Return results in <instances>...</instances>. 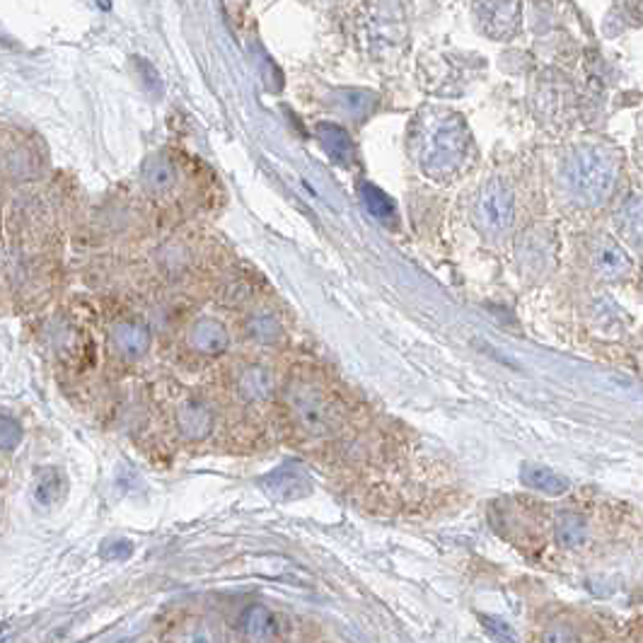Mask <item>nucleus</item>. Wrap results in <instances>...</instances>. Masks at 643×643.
Masks as SVG:
<instances>
[{
	"mask_svg": "<svg viewBox=\"0 0 643 643\" xmlns=\"http://www.w3.org/2000/svg\"><path fill=\"white\" fill-rule=\"evenodd\" d=\"M187 348L203 358H216L230 348V332L213 318H199L187 332Z\"/></svg>",
	"mask_w": 643,
	"mask_h": 643,
	"instance_id": "6e6552de",
	"label": "nucleus"
},
{
	"mask_svg": "<svg viewBox=\"0 0 643 643\" xmlns=\"http://www.w3.org/2000/svg\"><path fill=\"white\" fill-rule=\"evenodd\" d=\"M245 332H247V336L254 338L257 344H276L278 338L284 336V326H281V322L276 320V314L259 310L247 318Z\"/></svg>",
	"mask_w": 643,
	"mask_h": 643,
	"instance_id": "f3484780",
	"label": "nucleus"
},
{
	"mask_svg": "<svg viewBox=\"0 0 643 643\" xmlns=\"http://www.w3.org/2000/svg\"><path fill=\"white\" fill-rule=\"evenodd\" d=\"M61 493H63L61 474L53 467L39 469L37 479H34V501H37L41 508H51L61 501Z\"/></svg>",
	"mask_w": 643,
	"mask_h": 643,
	"instance_id": "a211bd4d",
	"label": "nucleus"
},
{
	"mask_svg": "<svg viewBox=\"0 0 643 643\" xmlns=\"http://www.w3.org/2000/svg\"><path fill=\"white\" fill-rule=\"evenodd\" d=\"M177 165L167 153L151 155L141 169L143 189L153 197H169L177 187Z\"/></svg>",
	"mask_w": 643,
	"mask_h": 643,
	"instance_id": "9d476101",
	"label": "nucleus"
},
{
	"mask_svg": "<svg viewBox=\"0 0 643 643\" xmlns=\"http://www.w3.org/2000/svg\"><path fill=\"white\" fill-rule=\"evenodd\" d=\"M240 631L247 643H271L278 634L276 615L264 605L245 607L240 615Z\"/></svg>",
	"mask_w": 643,
	"mask_h": 643,
	"instance_id": "9b49d317",
	"label": "nucleus"
},
{
	"mask_svg": "<svg viewBox=\"0 0 643 643\" xmlns=\"http://www.w3.org/2000/svg\"><path fill=\"white\" fill-rule=\"evenodd\" d=\"M479 622L481 627L489 631V636L496 643H517V634L513 631V627L503 622L501 617H493V615H479Z\"/></svg>",
	"mask_w": 643,
	"mask_h": 643,
	"instance_id": "412c9836",
	"label": "nucleus"
},
{
	"mask_svg": "<svg viewBox=\"0 0 643 643\" xmlns=\"http://www.w3.org/2000/svg\"><path fill=\"white\" fill-rule=\"evenodd\" d=\"M133 555V545L127 539H115V541H107L105 547H102V557L105 559H115V561H123Z\"/></svg>",
	"mask_w": 643,
	"mask_h": 643,
	"instance_id": "5701e85b",
	"label": "nucleus"
},
{
	"mask_svg": "<svg viewBox=\"0 0 643 643\" xmlns=\"http://www.w3.org/2000/svg\"><path fill=\"white\" fill-rule=\"evenodd\" d=\"M416 155L426 177H455L469 155V129L465 119L448 109H428L416 131Z\"/></svg>",
	"mask_w": 643,
	"mask_h": 643,
	"instance_id": "f257e3e1",
	"label": "nucleus"
},
{
	"mask_svg": "<svg viewBox=\"0 0 643 643\" xmlns=\"http://www.w3.org/2000/svg\"><path fill=\"white\" fill-rule=\"evenodd\" d=\"M541 643H579V636L569 624H555L545 631Z\"/></svg>",
	"mask_w": 643,
	"mask_h": 643,
	"instance_id": "b1692460",
	"label": "nucleus"
},
{
	"mask_svg": "<svg viewBox=\"0 0 643 643\" xmlns=\"http://www.w3.org/2000/svg\"><path fill=\"white\" fill-rule=\"evenodd\" d=\"M617 228L629 245L643 250V194L631 197L622 203V209L617 213Z\"/></svg>",
	"mask_w": 643,
	"mask_h": 643,
	"instance_id": "4468645a",
	"label": "nucleus"
},
{
	"mask_svg": "<svg viewBox=\"0 0 643 643\" xmlns=\"http://www.w3.org/2000/svg\"><path fill=\"white\" fill-rule=\"evenodd\" d=\"M233 390L247 404H262L274 392V376L264 366H245L235 372Z\"/></svg>",
	"mask_w": 643,
	"mask_h": 643,
	"instance_id": "1a4fd4ad",
	"label": "nucleus"
},
{
	"mask_svg": "<svg viewBox=\"0 0 643 643\" xmlns=\"http://www.w3.org/2000/svg\"><path fill=\"white\" fill-rule=\"evenodd\" d=\"M20 438H22V431L17 421L10 419V416H0V450L17 448Z\"/></svg>",
	"mask_w": 643,
	"mask_h": 643,
	"instance_id": "4be33fe9",
	"label": "nucleus"
},
{
	"mask_svg": "<svg viewBox=\"0 0 643 643\" xmlns=\"http://www.w3.org/2000/svg\"><path fill=\"white\" fill-rule=\"evenodd\" d=\"M619 160L615 153H609L603 145H588L571 155L567 165V182L571 194L585 206L603 203L617 184Z\"/></svg>",
	"mask_w": 643,
	"mask_h": 643,
	"instance_id": "f03ea898",
	"label": "nucleus"
},
{
	"mask_svg": "<svg viewBox=\"0 0 643 643\" xmlns=\"http://www.w3.org/2000/svg\"><path fill=\"white\" fill-rule=\"evenodd\" d=\"M172 643H225L221 627L206 617H194L175 631Z\"/></svg>",
	"mask_w": 643,
	"mask_h": 643,
	"instance_id": "2eb2a0df",
	"label": "nucleus"
},
{
	"mask_svg": "<svg viewBox=\"0 0 643 643\" xmlns=\"http://www.w3.org/2000/svg\"><path fill=\"white\" fill-rule=\"evenodd\" d=\"M585 537H588V525H585L583 515L561 513L557 517V541L561 547H569V549L581 547Z\"/></svg>",
	"mask_w": 643,
	"mask_h": 643,
	"instance_id": "6ab92c4d",
	"label": "nucleus"
},
{
	"mask_svg": "<svg viewBox=\"0 0 643 643\" xmlns=\"http://www.w3.org/2000/svg\"><path fill=\"white\" fill-rule=\"evenodd\" d=\"M360 194H364L366 209L376 218L390 221L394 216V203H392V199L385 194V191L378 189L376 184H364V189H360Z\"/></svg>",
	"mask_w": 643,
	"mask_h": 643,
	"instance_id": "aec40b11",
	"label": "nucleus"
},
{
	"mask_svg": "<svg viewBox=\"0 0 643 643\" xmlns=\"http://www.w3.org/2000/svg\"><path fill=\"white\" fill-rule=\"evenodd\" d=\"M264 487L269 496H274L276 501H300L305 496H310L312 481L310 474L298 462H288V465H281L264 479Z\"/></svg>",
	"mask_w": 643,
	"mask_h": 643,
	"instance_id": "0eeeda50",
	"label": "nucleus"
},
{
	"mask_svg": "<svg viewBox=\"0 0 643 643\" xmlns=\"http://www.w3.org/2000/svg\"><path fill=\"white\" fill-rule=\"evenodd\" d=\"M477 221L487 233L501 235L513 223V194L501 179H491V182L481 189L477 199Z\"/></svg>",
	"mask_w": 643,
	"mask_h": 643,
	"instance_id": "20e7f679",
	"label": "nucleus"
},
{
	"mask_svg": "<svg viewBox=\"0 0 643 643\" xmlns=\"http://www.w3.org/2000/svg\"><path fill=\"white\" fill-rule=\"evenodd\" d=\"M593 269L595 274L605 278V281H617L627 276L631 271V259L624 252L622 245H617L615 240H600V245L595 247L593 252Z\"/></svg>",
	"mask_w": 643,
	"mask_h": 643,
	"instance_id": "f8f14e48",
	"label": "nucleus"
},
{
	"mask_svg": "<svg viewBox=\"0 0 643 643\" xmlns=\"http://www.w3.org/2000/svg\"><path fill=\"white\" fill-rule=\"evenodd\" d=\"M153 344V334L148 330V324H143L141 320H119L115 322L109 332V346L119 358L129 360H141L145 354L151 352Z\"/></svg>",
	"mask_w": 643,
	"mask_h": 643,
	"instance_id": "423d86ee",
	"label": "nucleus"
},
{
	"mask_svg": "<svg viewBox=\"0 0 643 643\" xmlns=\"http://www.w3.org/2000/svg\"><path fill=\"white\" fill-rule=\"evenodd\" d=\"M213 424H216V419H213V406L206 400L189 394V397L177 402L175 428L187 443H201V440H206L213 431Z\"/></svg>",
	"mask_w": 643,
	"mask_h": 643,
	"instance_id": "39448f33",
	"label": "nucleus"
},
{
	"mask_svg": "<svg viewBox=\"0 0 643 643\" xmlns=\"http://www.w3.org/2000/svg\"><path fill=\"white\" fill-rule=\"evenodd\" d=\"M288 409L293 414V421L308 436H326L334 431V406L324 397L322 390L314 385H305V382L293 385L288 392Z\"/></svg>",
	"mask_w": 643,
	"mask_h": 643,
	"instance_id": "7ed1b4c3",
	"label": "nucleus"
},
{
	"mask_svg": "<svg viewBox=\"0 0 643 643\" xmlns=\"http://www.w3.org/2000/svg\"><path fill=\"white\" fill-rule=\"evenodd\" d=\"M320 141L324 145V151L330 153V157L338 165H348L354 160V143L348 139V133L336 127V123H320L318 127Z\"/></svg>",
	"mask_w": 643,
	"mask_h": 643,
	"instance_id": "dca6fc26",
	"label": "nucleus"
},
{
	"mask_svg": "<svg viewBox=\"0 0 643 643\" xmlns=\"http://www.w3.org/2000/svg\"><path fill=\"white\" fill-rule=\"evenodd\" d=\"M521 481L525 484V487L535 489L539 493H547V496H561V493L569 491L567 477H561L559 472L541 467V465H525L521 469Z\"/></svg>",
	"mask_w": 643,
	"mask_h": 643,
	"instance_id": "ddd939ff",
	"label": "nucleus"
}]
</instances>
